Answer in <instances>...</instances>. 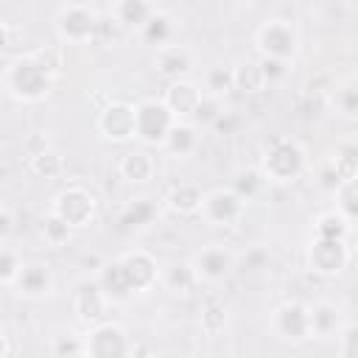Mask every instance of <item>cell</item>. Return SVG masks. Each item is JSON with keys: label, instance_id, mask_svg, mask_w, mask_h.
Listing matches in <instances>:
<instances>
[{"label": "cell", "instance_id": "1", "mask_svg": "<svg viewBox=\"0 0 358 358\" xmlns=\"http://www.w3.org/2000/svg\"><path fill=\"white\" fill-rule=\"evenodd\" d=\"M53 76L45 70V64L31 53H20L6 62L3 70V90L20 101V103H39L53 90Z\"/></svg>", "mask_w": 358, "mask_h": 358}, {"label": "cell", "instance_id": "2", "mask_svg": "<svg viewBox=\"0 0 358 358\" xmlns=\"http://www.w3.org/2000/svg\"><path fill=\"white\" fill-rule=\"evenodd\" d=\"M257 168L263 171L266 182H271V185H291V182H296L305 173L308 154H305V148H302L299 140L280 137V140H274L266 148V154H263V159H260Z\"/></svg>", "mask_w": 358, "mask_h": 358}, {"label": "cell", "instance_id": "3", "mask_svg": "<svg viewBox=\"0 0 358 358\" xmlns=\"http://www.w3.org/2000/svg\"><path fill=\"white\" fill-rule=\"evenodd\" d=\"M255 50L260 59H277L291 64L299 53V31L285 17H268L255 31Z\"/></svg>", "mask_w": 358, "mask_h": 358}, {"label": "cell", "instance_id": "4", "mask_svg": "<svg viewBox=\"0 0 358 358\" xmlns=\"http://www.w3.org/2000/svg\"><path fill=\"white\" fill-rule=\"evenodd\" d=\"M101 14L87 3H62L53 14V28L62 42L84 45L90 42L101 28Z\"/></svg>", "mask_w": 358, "mask_h": 358}, {"label": "cell", "instance_id": "5", "mask_svg": "<svg viewBox=\"0 0 358 358\" xmlns=\"http://www.w3.org/2000/svg\"><path fill=\"white\" fill-rule=\"evenodd\" d=\"M352 260V252H350V243L347 241H338V238H310L308 241V249H305V263H308V271H313L316 277H324V280H333L338 274L347 271Z\"/></svg>", "mask_w": 358, "mask_h": 358}, {"label": "cell", "instance_id": "6", "mask_svg": "<svg viewBox=\"0 0 358 358\" xmlns=\"http://www.w3.org/2000/svg\"><path fill=\"white\" fill-rule=\"evenodd\" d=\"M50 213H56L64 224H70L73 229H84L95 221L98 215V199L90 187L84 185H67L62 187L53 201H50Z\"/></svg>", "mask_w": 358, "mask_h": 358}, {"label": "cell", "instance_id": "7", "mask_svg": "<svg viewBox=\"0 0 358 358\" xmlns=\"http://www.w3.org/2000/svg\"><path fill=\"white\" fill-rule=\"evenodd\" d=\"M84 352L90 358H134V341L131 333L120 322H103L98 327H90L84 336Z\"/></svg>", "mask_w": 358, "mask_h": 358}, {"label": "cell", "instance_id": "8", "mask_svg": "<svg viewBox=\"0 0 358 358\" xmlns=\"http://www.w3.org/2000/svg\"><path fill=\"white\" fill-rule=\"evenodd\" d=\"M137 106L134 115V137L145 145H162L165 137L171 134L176 117L171 115V109L162 103V98H145Z\"/></svg>", "mask_w": 358, "mask_h": 358}, {"label": "cell", "instance_id": "9", "mask_svg": "<svg viewBox=\"0 0 358 358\" xmlns=\"http://www.w3.org/2000/svg\"><path fill=\"white\" fill-rule=\"evenodd\" d=\"M246 213V201L232 190V187H213L204 193L201 201V218L210 227H235Z\"/></svg>", "mask_w": 358, "mask_h": 358}, {"label": "cell", "instance_id": "10", "mask_svg": "<svg viewBox=\"0 0 358 358\" xmlns=\"http://www.w3.org/2000/svg\"><path fill=\"white\" fill-rule=\"evenodd\" d=\"M271 330L282 341H305L310 338V305L302 299H285L271 310Z\"/></svg>", "mask_w": 358, "mask_h": 358}, {"label": "cell", "instance_id": "11", "mask_svg": "<svg viewBox=\"0 0 358 358\" xmlns=\"http://www.w3.org/2000/svg\"><path fill=\"white\" fill-rule=\"evenodd\" d=\"M134 115L137 106L126 101H109L95 115V129L109 143H126L134 137Z\"/></svg>", "mask_w": 358, "mask_h": 358}, {"label": "cell", "instance_id": "12", "mask_svg": "<svg viewBox=\"0 0 358 358\" xmlns=\"http://www.w3.org/2000/svg\"><path fill=\"white\" fill-rule=\"evenodd\" d=\"M109 296L103 294V288L98 285V280H81L73 291V313L81 324L98 327L103 322H109Z\"/></svg>", "mask_w": 358, "mask_h": 358}, {"label": "cell", "instance_id": "13", "mask_svg": "<svg viewBox=\"0 0 358 358\" xmlns=\"http://www.w3.org/2000/svg\"><path fill=\"white\" fill-rule=\"evenodd\" d=\"M117 260H120V266L126 271V280H129L134 294H145L157 282H162V268H159L157 257L148 249H129Z\"/></svg>", "mask_w": 358, "mask_h": 358}, {"label": "cell", "instance_id": "14", "mask_svg": "<svg viewBox=\"0 0 358 358\" xmlns=\"http://www.w3.org/2000/svg\"><path fill=\"white\" fill-rule=\"evenodd\" d=\"M190 263L196 268L199 282L215 285V282H221V280H227L232 274V268H235V252L229 246H224V243H210V246H201L190 257Z\"/></svg>", "mask_w": 358, "mask_h": 358}, {"label": "cell", "instance_id": "15", "mask_svg": "<svg viewBox=\"0 0 358 358\" xmlns=\"http://www.w3.org/2000/svg\"><path fill=\"white\" fill-rule=\"evenodd\" d=\"M204 101V92L196 81L190 78H179V81H168L165 92H162V103L171 109V115L176 120H190L196 117L199 106Z\"/></svg>", "mask_w": 358, "mask_h": 358}, {"label": "cell", "instance_id": "16", "mask_svg": "<svg viewBox=\"0 0 358 358\" xmlns=\"http://www.w3.org/2000/svg\"><path fill=\"white\" fill-rule=\"evenodd\" d=\"M56 288V277H53V268L50 263L45 260H25L17 282H14V291L25 299H42V296H50Z\"/></svg>", "mask_w": 358, "mask_h": 358}, {"label": "cell", "instance_id": "17", "mask_svg": "<svg viewBox=\"0 0 358 358\" xmlns=\"http://www.w3.org/2000/svg\"><path fill=\"white\" fill-rule=\"evenodd\" d=\"M159 8L148 0H117L109 6V17L115 25L126 28V31H143V25L157 14Z\"/></svg>", "mask_w": 358, "mask_h": 358}, {"label": "cell", "instance_id": "18", "mask_svg": "<svg viewBox=\"0 0 358 358\" xmlns=\"http://www.w3.org/2000/svg\"><path fill=\"white\" fill-rule=\"evenodd\" d=\"M344 313L336 302H313L310 305V336L316 338H338L344 333Z\"/></svg>", "mask_w": 358, "mask_h": 358}, {"label": "cell", "instance_id": "19", "mask_svg": "<svg viewBox=\"0 0 358 358\" xmlns=\"http://www.w3.org/2000/svg\"><path fill=\"white\" fill-rule=\"evenodd\" d=\"M154 70L168 81L187 78V73L193 70V53L185 45H168L154 53Z\"/></svg>", "mask_w": 358, "mask_h": 358}, {"label": "cell", "instance_id": "20", "mask_svg": "<svg viewBox=\"0 0 358 358\" xmlns=\"http://www.w3.org/2000/svg\"><path fill=\"white\" fill-rule=\"evenodd\" d=\"M229 70H232V90H238L241 95H260L268 87L260 59H241Z\"/></svg>", "mask_w": 358, "mask_h": 358}, {"label": "cell", "instance_id": "21", "mask_svg": "<svg viewBox=\"0 0 358 358\" xmlns=\"http://www.w3.org/2000/svg\"><path fill=\"white\" fill-rule=\"evenodd\" d=\"M199 145H201V134H199V126L193 120H176L173 129H171V134L162 143V148L171 157H176V159L193 157L199 151Z\"/></svg>", "mask_w": 358, "mask_h": 358}, {"label": "cell", "instance_id": "22", "mask_svg": "<svg viewBox=\"0 0 358 358\" xmlns=\"http://www.w3.org/2000/svg\"><path fill=\"white\" fill-rule=\"evenodd\" d=\"M204 193L196 182H179L173 185L168 193H165V207L173 213V215H199L201 213V201H204Z\"/></svg>", "mask_w": 358, "mask_h": 358}, {"label": "cell", "instance_id": "23", "mask_svg": "<svg viewBox=\"0 0 358 358\" xmlns=\"http://www.w3.org/2000/svg\"><path fill=\"white\" fill-rule=\"evenodd\" d=\"M95 280H98V285L103 288V294L109 296V302H126V299L134 296V291H131V285H129V280H126V271H123V266H120L117 257L101 263Z\"/></svg>", "mask_w": 358, "mask_h": 358}, {"label": "cell", "instance_id": "24", "mask_svg": "<svg viewBox=\"0 0 358 358\" xmlns=\"http://www.w3.org/2000/svg\"><path fill=\"white\" fill-rule=\"evenodd\" d=\"M117 173L120 179H126L129 185H145L154 179L157 173V162L148 151H126L117 159Z\"/></svg>", "mask_w": 358, "mask_h": 358}, {"label": "cell", "instance_id": "25", "mask_svg": "<svg viewBox=\"0 0 358 358\" xmlns=\"http://www.w3.org/2000/svg\"><path fill=\"white\" fill-rule=\"evenodd\" d=\"M162 282H165V288H168L171 294L187 296V294L196 291L199 277H196V268H193L190 260H173V263L162 271Z\"/></svg>", "mask_w": 358, "mask_h": 358}, {"label": "cell", "instance_id": "26", "mask_svg": "<svg viewBox=\"0 0 358 358\" xmlns=\"http://www.w3.org/2000/svg\"><path fill=\"white\" fill-rule=\"evenodd\" d=\"M173 34H176V22H173V17H171L168 11H157V14L143 25L140 39H143L145 45L162 50V48L173 45Z\"/></svg>", "mask_w": 358, "mask_h": 358}, {"label": "cell", "instance_id": "27", "mask_svg": "<svg viewBox=\"0 0 358 358\" xmlns=\"http://www.w3.org/2000/svg\"><path fill=\"white\" fill-rule=\"evenodd\" d=\"M28 168H31V173L36 176V179H45V182H53V179H59L62 173H64V154L59 151V148H42L39 154H34L31 159H28Z\"/></svg>", "mask_w": 358, "mask_h": 358}, {"label": "cell", "instance_id": "28", "mask_svg": "<svg viewBox=\"0 0 358 358\" xmlns=\"http://www.w3.org/2000/svg\"><path fill=\"white\" fill-rule=\"evenodd\" d=\"M159 215L154 199H134L123 213H120V224L126 229H143L148 224H154V218Z\"/></svg>", "mask_w": 358, "mask_h": 358}, {"label": "cell", "instance_id": "29", "mask_svg": "<svg viewBox=\"0 0 358 358\" xmlns=\"http://www.w3.org/2000/svg\"><path fill=\"white\" fill-rule=\"evenodd\" d=\"M313 235L316 238H338V241H347L350 238V221L338 210H324L313 221Z\"/></svg>", "mask_w": 358, "mask_h": 358}, {"label": "cell", "instance_id": "30", "mask_svg": "<svg viewBox=\"0 0 358 358\" xmlns=\"http://www.w3.org/2000/svg\"><path fill=\"white\" fill-rule=\"evenodd\" d=\"M266 185H268V182H266V176H263L260 168H241V171L235 173V179H232L229 187H232L243 201H252V199H257V196L263 193Z\"/></svg>", "mask_w": 358, "mask_h": 358}, {"label": "cell", "instance_id": "31", "mask_svg": "<svg viewBox=\"0 0 358 358\" xmlns=\"http://www.w3.org/2000/svg\"><path fill=\"white\" fill-rule=\"evenodd\" d=\"M333 196H336V210H338L350 224L358 221V173L347 176V179L333 190Z\"/></svg>", "mask_w": 358, "mask_h": 358}, {"label": "cell", "instance_id": "32", "mask_svg": "<svg viewBox=\"0 0 358 358\" xmlns=\"http://www.w3.org/2000/svg\"><path fill=\"white\" fill-rule=\"evenodd\" d=\"M330 103L344 117H358V81H344L333 90Z\"/></svg>", "mask_w": 358, "mask_h": 358}, {"label": "cell", "instance_id": "33", "mask_svg": "<svg viewBox=\"0 0 358 358\" xmlns=\"http://www.w3.org/2000/svg\"><path fill=\"white\" fill-rule=\"evenodd\" d=\"M22 266H25L22 255H20L14 246L6 243L3 252H0V282H3L6 288H14V282H17L20 271H22Z\"/></svg>", "mask_w": 358, "mask_h": 358}, {"label": "cell", "instance_id": "34", "mask_svg": "<svg viewBox=\"0 0 358 358\" xmlns=\"http://www.w3.org/2000/svg\"><path fill=\"white\" fill-rule=\"evenodd\" d=\"M84 336L67 330V333H56L50 338V358H73L78 352H84Z\"/></svg>", "mask_w": 358, "mask_h": 358}, {"label": "cell", "instance_id": "35", "mask_svg": "<svg viewBox=\"0 0 358 358\" xmlns=\"http://www.w3.org/2000/svg\"><path fill=\"white\" fill-rule=\"evenodd\" d=\"M70 232H73V227L64 224L56 213H48L45 215V221H42V238H45L48 246H64L70 241Z\"/></svg>", "mask_w": 358, "mask_h": 358}, {"label": "cell", "instance_id": "36", "mask_svg": "<svg viewBox=\"0 0 358 358\" xmlns=\"http://www.w3.org/2000/svg\"><path fill=\"white\" fill-rule=\"evenodd\" d=\"M199 324H201V330L204 333H210V336H215V333H221L224 327H227V308L224 305H207L204 310H201V316H199Z\"/></svg>", "mask_w": 358, "mask_h": 358}, {"label": "cell", "instance_id": "37", "mask_svg": "<svg viewBox=\"0 0 358 358\" xmlns=\"http://www.w3.org/2000/svg\"><path fill=\"white\" fill-rule=\"evenodd\" d=\"M34 56L45 64V70L56 78L59 73H62V64H64V56H62V48L59 45H45V48H36L34 50Z\"/></svg>", "mask_w": 358, "mask_h": 358}, {"label": "cell", "instance_id": "38", "mask_svg": "<svg viewBox=\"0 0 358 358\" xmlns=\"http://www.w3.org/2000/svg\"><path fill=\"white\" fill-rule=\"evenodd\" d=\"M221 115H224V103H221V98H218V95H204V101H201V106H199V112H196L193 120H199V123H210V126H213Z\"/></svg>", "mask_w": 358, "mask_h": 358}, {"label": "cell", "instance_id": "39", "mask_svg": "<svg viewBox=\"0 0 358 358\" xmlns=\"http://www.w3.org/2000/svg\"><path fill=\"white\" fill-rule=\"evenodd\" d=\"M207 90H213V95H221V92L232 90V70L210 67V73H207Z\"/></svg>", "mask_w": 358, "mask_h": 358}, {"label": "cell", "instance_id": "40", "mask_svg": "<svg viewBox=\"0 0 358 358\" xmlns=\"http://www.w3.org/2000/svg\"><path fill=\"white\" fill-rule=\"evenodd\" d=\"M338 338H341L344 358H358V324H347Z\"/></svg>", "mask_w": 358, "mask_h": 358}, {"label": "cell", "instance_id": "41", "mask_svg": "<svg viewBox=\"0 0 358 358\" xmlns=\"http://www.w3.org/2000/svg\"><path fill=\"white\" fill-rule=\"evenodd\" d=\"M260 64H263V70H266V78H268V84H271V81H280V78H285V76H288V67H291V64H285V62H277V59H260Z\"/></svg>", "mask_w": 358, "mask_h": 358}, {"label": "cell", "instance_id": "42", "mask_svg": "<svg viewBox=\"0 0 358 358\" xmlns=\"http://www.w3.org/2000/svg\"><path fill=\"white\" fill-rule=\"evenodd\" d=\"M11 232H14V213H11V207H3V210H0V235H3V241H6Z\"/></svg>", "mask_w": 358, "mask_h": 358}, {"label": "cell", "instance_id": "43", "mask_svg": "<svg viewBox=\"0 0 358 358\" xmlns=\"http://www.w3.org/2000/svg\"><path fill=\"white\" fill-rule=\"evenodd\" d=\"M238 123H241V117H235L232 112H224V115H221V117H218V120H215L213 126H215L218 131H224V134H229V131H232V129H235Z\"/></svg>", "mask_w": 358, "mask_h": 358}, {"label": "cell", "instance_id": "44", "mask_svg": "<svg viewBox=\"0 0 358 358\" xmlns=\"http://www.w3.org/2000/svg\"><path fill=\"white\" fill-rule=\"evenodd\" d=\"M3 358H11V350H14V338H11V330L8 327H3Z\"/></svg>", "mask_w": 358, "mask_h": 358}, {"label": "cell", "instance_id": "45", "mask_svg": "<svg viewBox=\"0 0 358 358\" xmlns=\"http://www.w3.org/2000/svg\"><path fill=\"white\" fill-rule=\"evenodd\" d=\"M137 358H162L159 352H143V355H137Z\"/></svg>", "mask_w": 358, "mask_h": 358}, {"label": "cell", "instance_id": "46", "mask_svg": "<svg viewBox=\"0 0 358 358\" xmlns=\"http://www.w3.org/2000/svg\"><path fill=\"white\" fill-rule=\"evenodd\" d=\"M73 358H90V355H87V352H78V355H73Z\"/></svg>", "mask_w": 358, "mask_h": 358}]
</instances>
